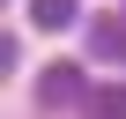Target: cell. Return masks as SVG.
I'll return each instance as SVG.
<instances>
[{"instance_id":"6da1fadb","label":"cell","mask_w":126,"mask_h":119,"mask_svg":"<svg viewBox=\"0 0 126 119\" xmlns=\"http://www.w3.org/2000/svg\"><path fill=\"white\" fill-rule=\"evenodd\" d=\"M37 104H45V112H67V104H89V75L74 67V60H52V67L37 75Z\"/></svg>"},{"instance_id":"3957f363","label":"cell","mask_w":126,"mask_h":119,"mask_svg":"<svg viewBox=\"0 0 126 119\" xmlns=\"http://www.w3.org/2000/svg\"><path fill=\"white\" fill-rule=\"evenodd\" d=\"M82 112H89V119H126V82H96Z\"/></svg>"},{"instance_id":"277c9868","label":"cell","mask_w":126,"mask_h":119,"mask_svg":"<svg viewBox=\"0 0 126 119\" xmlns=\"http://www.w3.org/2000/svg\"><path fill=\"white\" fill-rule=\"evenodd\" d=\"M30 22L37 30H67L74 22V0H30Z\"/></svg>"},{"instance_id":"7a4b0ae2","label":"cell","mask_w":126,"mask_h":119,"mask_svg":"<svg viewBox=\"0 0 126 119\" xmlns=\"http://www.w3.org/2000/svg\"><path fill=\"white\" fill-rule=\"evenodd\" d=\"M89 52H96V60H126V22H119V15L89 22Z\"/></svg>"}]
</instances>
